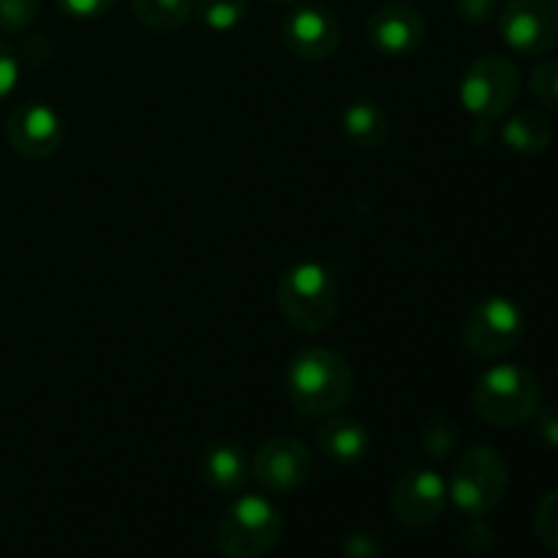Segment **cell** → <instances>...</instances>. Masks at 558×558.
Here are the masks:
<instances>
[{"label": "cell", "mask_w": 558, "mask_h": 558, "mask_svg": "<svg viewBox=\"0 0 558 558\" xmlns=\"http://www.w3.org/2000/svg\"><path fill=\"white\" fill-rule=\"evenodd\" d=\"M292 407L305 417H327L349 403L354 392L352 365L343 354L325 347H308L294 354L287 371Z\"/></svg>", "instance_id": "6da1fadb"}, {"label": "cell", "mask_w": 558, "mask_h": 558, "mask_svg": "<svg viewBox=\"0 0 558 558\" xmlns=\"http://www.w3.org/2000/svg\"><path fill=\"white\" fill-rule=\"evenodd\" d=\"M278 311L283 319L305 336L327 330L338 314L336 276L319 262H300L278 281Z\"/></svg>", "instance_id": "7a4b0ae2"}, {"label": "cell", "mask_w": 558, "mask_h": 558, "mask_svg": "<svg viewBox=\"0 0 558 558\" xmlns=\"http://www.w3.org/2000/svg\"><path fill=\"white\" fill-rule=\"evenodd\" d=\"M543 401L539 379L523 365L501 363L474 381V412L496 428H515L534 417Z\"/></svg>", "instance_id": "3957f363"}, {"label": "cell", "mask_w": 558, "mask_h": 558, "mask_svg": "<svg viewBox=\"0 0 558 558\" xmlns=\"http://www.w3.org/2000/svg\"><path fill=\"white\" fill-rule=\"evenodd\" d=\"M283 532L278 507L265 496H240L216 526V545L223 558H262L276 548Z\"/></svg>", "instance_id": "277c9868"}, {"label": "cell", "mask_w": 558, "mask_h": 558, "mask_svg": "<svg viewBox=\"0 0 558 558\" xmlns=\"http://www.w3.org/2000/svg\"><path fill=\"white\" fill-rule=\"evenodd\" d=\"M510 485V469L494 447H472L452 466L447 496L469 518H485L501 505Z\"/></svg>", "instance_id": "5b68a950"}, {"label": "cell", "mask_w": 558, "mask_h": 558, "mask_svg": "<svg viewBox=\"0 0 558 558\" xmlns=\"http://www.w3.org/2000/svg\"><path fill=\"white\" fill-rule=\"evenodd\" d=\"M526 332L523 308L510 298H485L469 311L463 322V347L480 360H496L510 354Z\"/></svg>", "instance_id": "8992f818"}, {"label": "cell", "mask_w": 558, "mask_h": 558, "mask_svg": "<svg viewBox=\"0 0 558 558\" xmlns=\"http://www.w3.org/2000/svg\"><path fill=\"white\" fill-rule=\"evenodd\" d=\"M521 71L501 54H483L469 65L461 82V104L474 120L494 123L518 101Z\"/></svg>", "instance_id": "52a82bcc"}, {"label": "cell", "mask_w": 558, "mask_h": 558, "mask_svg": "<svg viewBox=\"0 0 558 558\" xmlns=\"http://www.w3.org/2000/svg\"><path fill=\"white\" fill-rule=\"evenodd\" d=\"M499 33L521 54H543L558 44V0H510L499 14Z\"/></svg>", "instance_id": "ba28073f"}, {"label": "cell", "mask_w": 558, "mask_h": 558, "mask_svg": "<svg viewBox=\"0 0 558 558\" xmlns=\"http://www.w3.org/2000/svg\"><path fill=\"white\" fill-rule=\"evenodd\" d=\"M281 41L298 58L319 63V60H330L338 52L343 41V31L341 22L330 9L305 3L283 16Z\"/></svg>", "instance_id": "9c48e42d"}, {"label": "cell", "mask_w": 558, "mask_h": 558, "mask_svg": "<svg viewBox=\"0 0 558 558\" xmlns=\"http://www.w3.org/2000/svg\"><path fill=\"white\" fill-rule=\"evenodd\" d=\"M311 472H314V456L298 436H276L265 441L251 463L256 483L270 494H292L308 483Z\"/></svg>", "instance_id": "30bf717a"}, {"label": "cell", "mask_w": 558, "mask_h": 558, "mask_svg": "<svg viewBox=\"0 0 558 558\" xmlns=\"http://www.w3.org/2000/svg\"><path fill=\"white\" fill-rule=\"evenodd\" d=\"M5 140L16 156L27 161H44L63 145V120L49 104L27 101L9 114Z\"/></svg>", "instance_id": "8fae6325"}, {"label": "cell", "mask_w": 558, "mask_h": 558, "mask_svg": "<svg viewBox=\"0 0 558 558\" xmlns=\"http://www.w3.org/2000/svg\"><path fill=\"white\" fill-rule=\"evenodd\" d=\"M447 483L430 469L407 472L392 488V512L407 526H430L447 507Z\"/></svg>", "instance_id": "7c38bea8"}, {"label": "cell", "mask_w": 558, "mask_h": 558, "mask_svg": "<svg viewBox=\"0 0 558 558\" xmlns=\"http://www.w3.org/2000/svg\"><path fill=\"white\" fill-rule=\"evenodd\" d=\"M368 41L387 58H407L423 44L425 16L407 3H387L368 20Z\"/></svg>", "instance_id": "4fadbf2b"}, {"label": "cell", "mask_w": 558, "mask_h": 558, "mask_svg": "<svg viewBox=\"0 0 558 558\" xmlns=\"http://www.w3.org/2000/svg\"><path fill=\"white\" fill-rule=\"evenodd\" d=\"M202 477L213 490L223 496H234L245 488L251 477L248 456L234 441H213L202 452Z\"/></svg>", "instance_id": "5bb4252c"}, {"label": "cell", "mask_w": 558, "mask_h": 558, "mask_svg": "<svg viewBox=\"0 0 558 558\" xmlns=\"http://www.w3.org/2000/svg\"><path fill=\"white\" fill-rule=\"evenodd\" d=\"M316 441L330 461L349 466V463H357L368 456L371 434L360 420L330 417L316 434Z\"/></svg>", "instance_id": "9a60e30c"}, {"label": "cell", "mask_w": 558, "mask_h": 558, "mask_svg": "<svg viewBox=\"0 0 558 558\" xmlns=\"http://www.w3.org/2000/svg\"><path fill=\"white\" fill-rule=\"evenodd\" d=\"M343 131L363 150H379L390 140V114L374 98H354L343 109Z\"/></svg>", "instance_id": "2e32d148"}, {"label": "cell", "mask_w": 558, "mask_h": 558, "mask_svg": "<svg viewBox=\"0 0 558 558\" xmlns=\"http://www.w3.org/2000/svg\"><path fill=\"white\" fill-rule=\"evenodd\" d=\"M501 142L510 147L512 153H521V156H539L550 147L554 142V129H550L548 120L537 112H518L515 118H510L501 129Z\"/></svg>", "instance_id": "e0dca14e"}, {"label": "cell", "mask_w": 558, "mask_h": 558, "mask_svg": "<svg viewBox=\"0 0 558 558\" xmlns=\"http://www.w3.org/2000/svg\"><path fill=\"white\" fill-rule=\"evenodd\" d=\"M129 3L136 20L158 33L178 31L191 16V0H129Z\"/></svg>", "instance_id": "ac0fdd59"}, {"label": "cell", "mask_w": 558, "mask_h": 558, "mask_svg": "<svg viewBox=\"0 0 558 558\" xmlns=\"http://www.w3.org/2000/svg\"><path fill=\"white\" fill-rule=\"evenodd\" d=\"M196 16L205 27L216 33H229L240 27L248 16V0H199Z\"/></svg>", "instance_id": "d6986e66"}, {"label": "cell", "mask_w": 558, "mask_h": 558, "mask_svg": "<svg viewBox=\"0 0 558 558\" xmlns=\"http://www.w3.org/2000/svg\"><path fill=\"white\" fill-rule=\"evenodd\" d=\"M425 456L445 461L458 450V425L447 417H434L423 430Z\"/></svg>", "instance_id": "ffe728a7"}, {"label": "cell", "mask_w": 558, "mask_h": 558, "mask_svg": "<svg viewBox=\"0 0 558 558\" xmlns=\"http://www.w3.org/2000/svg\"><path fill=\"white\" fill-rule=\"evenodd\" d=\"M41 14V0H0V31L22 33Z\"/></svg>", "instance_id": "44dd1931"}, {"label": "cell", "mask_w": 558, "mask_h": 558, "mask_svg": "<svg viewBox=\"0 0 558 558\" xmlns=\"http://www.w3.org/2000/svg\"><path fill=\"white\" fill-rule=\"evenodd\" d=\"M534 532H537L539 543L548 550L558 554V488L543 496L534 512Z\"/></svg>", "instance_id": "7402d4cb"}, {"label": "cell", "mask_w": 558, "mask_h": 558, "mask_svg": "<svg viewBox=\"0 0 558 558\" xmlns=\"http://www.w3.org/2000/svg\"><path fill=\"white\" fill-rule=\"evenodd\" d=\"M532 93L539 104L558 109V58L543 60L532 71Z\"/></svg>", "instance_id": "603a6c76"}, {"label": "cell", "mask_w": 558, "mask_h": 558, "mask_svg": "<svg viewBox=\"0 0 558 558\" xmlns=\"http://www.w3.org/2000/svg\"><path fill=\"white\" fill-rule=\"evenodd\" d=\"M71 20H98L118 5V0H54Z\"/></svg>", "instance_id": "cb8c5ba5"}, {"label": "cell", "mask_w": 558, "mask_h": 558, "mask_svg": "<svg viewBox=\"0 0 558 558\" xmlns=\"http://www.w3.org/2000/svg\"><path fill=\"white\" fill-rule=\"evenodd\" d=\"M452 5L469 25H488L499 11V0H452Z\"/></svg>", "instance_id": "d4e9b609"}, {"label": "cell", "mask_w": 558, "mask_h": 558, "mask_svg": "<svg viewBox=\"0 0 558 558\" xmlns=\"http://www.w3.org/2000/svg\"><path fill=\"white\" fill-rule=\"evenodd\" d=\"M16 80H20V58H16L9 44L0 41V101L11 96Z\"/></svg>", "instance_id": "484cf974"}, {"label": "cell", "mask_w": 558, "mask_h": 558, "mask_svg": "<svg viewBox=\"0 0 558 558\" xmlns=\"http://www.w3.org/2000/svg\"><path fill=\"white\" fill-rule=\"evenodd\" d=\"M343 558H381V545L374 534L354 532L343 539Z\"/></svg>", "instance_id": "4316f807"}, {"label": "cell", "mask_w": 558, "mask_h": 558, "mask_svg": "<svg viewBox=\"0 0 558 558\" xmlns=\"http://www.w3.org/2000/svg\"><path fill=\"white\" fill-rule=\"evenodd\" d=\"M494 532H490V526L483 518H472V526L463 534V543H466V548L472 550V554H488V550L494 548Z\"/></svg>", "instance_id": "83f0119b"}, {"label": "cell", "mask_w": 558, "mask_h": 558, "mask_svg": "<svg viewBox=\"0 0 558 558\" xmlns=\"http://www.w3.org/2000/svg\"><path fill=\"white\" fill-rule=\"evenodd\" d=\"M537 417V434L539 439L548 447H556L558 450V403H550V407H543L534 412Z\"/></svg>", "instance_id": "f1b7e54d"}, {"label": "cell", "mask_w": 558, "mask_h": 558, "mask_svg": "<svg viewBox=\"0 0 558 558\" xmlns=\"http://www.w3.org/2000/svg\"><path fill=\"white\" fill-rule=\"evenodd\" d=\"M270 3H278V5H287V3H294V0H270Z\"/></svg>", "instance_id": "f546056e"}, {"label": "cell", "mask_w": 558, "mask_h": 558, "mask_svg": "<svg viewBox=\"0 0 558 558\" xmlns=\"http://www.w3.org/2000/svg\"><path fill=\"white\" fill-rule=\"evenodd\" d=\"M556 371H558V368H556Z\"/></svg>", "instance_id": "4dcf8cb0"}]
</instances>
